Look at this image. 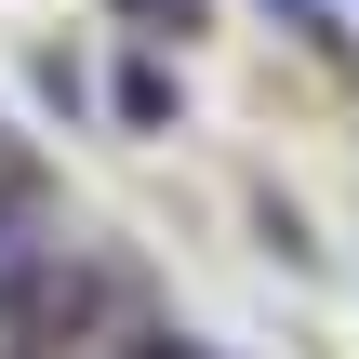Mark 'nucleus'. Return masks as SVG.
<instances>
[{"label":"nucleus","mask_w":359,"mask_h":359,"mask_svg":"<svg viewBox=\"0 0 359 359\" xmlns=\"http://www.w3.org/2000/svg\"><path fill=\"white\" fill-rule=\"evenodd\" d=\"M266 13H280V27H293L306 53H346V27H333V0H266Z\"/></svg>","instance_id":"obj_1"},{"label":"nucleus","mask_w":359,"mask_h":359,"mask_svg":"<svg viewBox=\"0 0 359 359\" xmlns=\"http://www.w3.org/2000/svg\"><path fill=\"white\" fill-rule=\"evenodd\" d=\"M120 120H173V80L160 67H120Z\"/></svg>","instance_id":"obj_2"},{"label":"nucleus","mask_w":359,"mask_h":359,"mask_svg":"<svg viewBox=\"0 0 359 359\" xmlns=\"http://www.w3.org/2000/svg\"><path fill=\"white\" fill-rule=\"evenodd\" d=\"M147 359H200V346H187V333H147Z\"/></svg>","instance_id":"obj_4"},{"label":"nucleus","mask_w":359,"mask_h":359,"mask_svg":"<svg viewBox=\"0 0 359 359\" xmlns=\"http://www.w3.org/2000/svg\"><path fill=\"white\" fill-rule=\"evenodd\" d=\"M120 13H133L147 40H187V27H200V0H120Z\"/></svg>","instance_id":"obj_3"},{"label":"nucleus","mask_w":359,"mask_h":359,"mask_svg":"<svg viewBox=\"0 0 359 359\" xmlns=\"http://www.w3.org/2000/svg\"><path fill=\"white\" fill-rule=\"evenodd\" d=\"M0 200H27V173H13V147H0Z\"/></svg>","instance_id":"obj_5"}]
</instances>
